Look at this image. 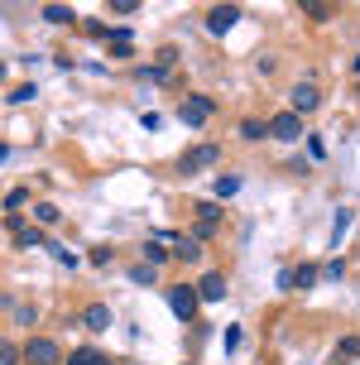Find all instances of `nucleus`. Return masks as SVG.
Returning a JSON list of instances; mask_svg holds the SVG:
<instances>
[{"instance_id": "1", "label": "nucleus", "mask_w": 360, "mask_h": 365, "mask_svg": "<svg viewBox=\"0 0 360 365\" xmlns=\"http://www.w3.org/2000/svg\"><path fill=\"white\" fill-rule=\"evenodd\" d=\"M212 115H216V101H212V96H202V91H192V96H182V101H178V120L187 130H202Z\"/></svg>"}, {"instance_id": "2", "label": "nucleus", "mask_w": 360, "mask_h": 365, "mask_svg": "<svg viewBox=\"0 0 360 365\" xmlns=\"http://www.w3.org/2000/svg\"><path fill=\"white\" fill-rule=\"evenodd\" d=\"M168 308H173L178 322H197V308H202L197 284H173V289H168Z\"/></svg>"}, {"instance_id": "3", "label": "nucleus", "mask_w": 360, "mask_h": 365, "mask_svg": "<svg viewBox=\"0 0 360 365\" xmlns=\"http://www.w3.org/2000/svg\"><path fill=\"white\" fill-rule=\"evenodd\" d=\"M216 159H221V145H192L178 159V168H182V173H202V168H212Z\"/></svg>"}, {"instance_id": "4", "label": "nucleus", "mask_w": 360, "mask_h": 365, "mask_svg": "<svg viewBox=\"0 0 360 365\" xmlns=\"http://www.w3.org/2000/svg\"><path fill=\"white\" fill-rule=\"evenodd\" d=\"M317 106H322V91L312 87V82H298V87L288 91V110L293 115H312Z\"/></svg>"}, {"instance_id": "5", "label": "nucleus", "mask_w": 360, "mask_h": 365, "mask_svg": "<svg viewBox=\"0 0 360 365\" xmlns=\"http://www.w3.org/2000/svg\"><path fill=\"white\" fill-rule=\"evenodd\" d=\"M317 279H322V269H317V264H298V269H284L279 274V289H312V284H317Z\"/></svg>"}, {"instance_id": "6", "label": "nucleus", "mask_w": 360, "mask_h": 365, "mask_svg": "<svg viewBox=\"0 0 360 365\" xmlns=\"http://www.w3.org/2000/svg\"><path fill=\"white\" fill-rule=\"evenodd\" d=\"M274 140H284V145H298L303 140V115H293V110H284V115H274Z\"/></svg>"}, {"instance_id": "7", "label": "nucleus", "mask_w": 360, "mask_h": 365, "mask_svg": "<svg viewBox=\"0 0 360 365\" xmlns=\"http://www.w3.org/2000/svg\"><path fill=\"white\" fill-rule=\"evenodd\" d=\"M63 351H58V341H48V336H29V346H24V361L29 365H53Z\"/></svg>"}, {"instance_id": "8", "label": "nucleus", "mask_w": 360, "mask_h": 365, "mask_svg": "<svg viewBox=\"0 0 360 365\" xmlns=\"http://www.w3.org/2000/svg\"><path fill=\"white\" fill-rule=\"evenodd\" d=\"M235 19H240V5H216L212 15H207V34H216V38H221V34H231V29H235Z\"/></svg>"}, {"instance_id": "9", "label": "nucleus", "mask_w": 360, "mask_h": 365, "mask_svg": "<svg viewBox=\"0 0 360 365\" xmlns=\"http://www.w3.org/2000/svg\"><path fill=\"white\" fill-rule=\"evenodd\" d=\"M197 293H202V303H221V298H226V274H221V269L202 274V279H197Z\"/></svg>"}, {"instance_id": "10", "label": "nucleus", "mask_w": 360, "mask_h": 365, "mask_svg": "<svg viewBox=\"0 0 360 365\" xmlns=\"http://www.w3.org/2000/svg\"><path fill=\"white\" fill-rule=\"evenodd\" d=\"M216 221H221V202H197V240H212Z\"/></svg>"}, {"instance_id": "11", "label": "nucleus", "mask_w": 360, "mask_h": 365, "mask_svg": "<svg viewBox=\"0 0 360 365\" xmlns=\"http://www.w3.org/2000/svg\"><path fill=\"white\" fill-rule=\"evenodd\" d=\"M173 255H178L182 264H197V259H202V240L197 236H178V240H173Z\"/></svg>"}, {"instance_id": "12", "label": "nucleus", "mask_w": 360, "mask_h": 365, "mask_svg": "<svg viewBox=\"0 0 360 365\" xmlns=\"http://www.w3.org/2000/svg\"><path fill=\"white\" fill-rule=\"evenodd\" d=\"M82 322H87V331H106L110 322H115V317H110V308H106V303H91V308L82 312Z\"/></svg>"}, {"instance_id": "13", "label": "nucleus", "mask_w": 360, "mask_h": 365, "mask_svg": "<svg viewBox=\"0 0 360 365\" xmlns=\"http://www.w3.org/2000/svg\"><path fill=\"white\" fill-rule=\"evenodd\" d=\"M5 312H10V322H19V327H29L38 312H34V303H15V298H5Z\"/></svg>"}, {"instance_id": "14", "label": "nucleus", "mask_w": 360, "mask_h": 365, "mask_svg": "<svg viewBox=\"0 0 360 365\" xmlns=\"http://www.w3.org/2000/svg\"><path fill=\"white\" fill-rule=\"evenodd\" d=\"M269 135H274L269 120H254V115H250V120H240V140H269Z\"/></svg>"}, {"instance_id": "15", "label": "nucleus", "mask_w": 360, "mask_h": 365, "mask_svg": "<svg viewBox=\"0 0 360 365\" xmlns=\"http://www.w3.org/2000/svg\"><path fill=\"white\" fill-rule=\"evenodd\" d=\"M68 365H110V361H106L96 346H77V351L68 356Z\"/></svg>"}, {"instance_id": "16", "label": "nucleus", "mask_w": 360, "mask_h": 365, "mask_svg": "<svg viewBox=\"0 0 360 365\" xmlns=\"http://www.w3.org/2000/svg\"><path fill=\"white\" fill-rule=\"evenodd\" d=\"M135 43H130V29H110V58H130Z\"/></svg>"}, {"instance_id": "17", "label": "nucleus", "mask_w": 360, "mask_h": 365, "mask_svg": "<svg viewBox=\"0 0 360 365\" xmlns=\"http://www.w3.org/2000/svg\"><path fill=\"white\" fill-rule=\"evenodd\" d=\"M336 361H341V365L360 361V336H341V341H336Z\"/></svg>"}, {"instance_id": "18", "label": "nucleus", "mask_w": 360, "mask_h": 365, "mask_svg": "<svg viewBox=\"0 0 360 365\" xmlns=\"http://www.w3.org/2000/svg\"><path fill=\"white\" fill-rule=\"evenodd\" d=\"M43 19H48V24H72L77 15H72L68 5H58V0H53V5H43Z\"/></svg>"}, {"instance_id": "19", "label": "nucleus", "mask_w": 360, "mask_h": 365, "mask_svg": "<svg viewBox=\"0 0 360 365\" xmlns=\"http://www.w3.org/2000/svg\"><path fill=\"white\" fill-rule=\"evenodd\" d=\"M303 10L312 19H331V15H336V5H331V0H303Z\"/></svg>"}, {"instance_id": "20", "label": "nucleus", "mask_w": 360, "mask_h": 365, "mask_svg": "<svg viewBox=\"0 0 360 365\" xmlns=\"http://www.w3.org/2000/svg\"><path fill=\"white\" fill-rule=\"evenodd\" d=\"M48 255H53L58 264H63V269H77V255H72L68 245H58V240H48Z\"/></svg>"}, {"instance_id": "21", "label": "nucleus", "mask_w": 360, "mask_h": 365, "mask_svg": "<svg viewBox=\"0 0 360 365\" xmlns=\"http://www.w3.org/2000/svg\"><path fill=\"white\" fill-rule=\"evenodd\" d=\"M235 192H240V178H235V173L216 178V202H221V197H235Z\"/></svg>"}, {"instance_id": "22", "label": "nucleus", "mask_w": 360, "mask_h": 365, "mask_svg": "<svg viewBox=\"0 0 360 365\" xmlns=\"http://www.w3.org/2000/svg\"><path fill=\"white\" fill-rule=\"evenodd\" d=\"M159 82H168V73H163L159 63L154 68H140V87H159Z\"/></svg>"}, {"instance_id": "23", "label": "nucleus", "mask_w": 360, "mask_h": 365, "mask_svg": "<svg viewBox=\"0 0 360 365\" xmlns=\"http://www.w3.org/2000/svg\"><path fill=\"white\" fill-rule=\"evenodd\" d=\"M24 202H29V192H24V187H10V192H5V212L15 217V212L24 207Z\"/></svg>"}, {"instance_id": "24", "label": "nucleus", "mask_w": 360, "mask_h": 365, "mask_svg": "<svg viewBox=\"0 0 360 365\" xmlns=\"http://www.w3.org/2000/svg\"><path fill=\"white\" fill-rule=\"evenodd\" d=\"M34 217H38V221H43V226H53V221H58V217H63V212H58L53 202H34Z\"/></svg>"}, {"instance_id": "25", "label": "nucleus", "mask_w": 360, "mask_h": 365, "mask_svg": "<svg viewBox=\"0 0 360 365\" xmlns=\"http://www.w3.org/2000/svg\"><path fill=\"white\" fill-rule=\"evenodd\" d=\"M34 96H38V87L29 82V87H15L10 96H5V101H10V106H24V101H34Z\"/></svg>"}, {"instance_id": "26", "label": "nucleus", "mask_w": 360, "mask_h": 365, "mask_svg": "<svg viewBox=\"0 0 360 365\" xmlns=\"http://www.w3.org/2000/svg\"><path fill=\"white\" fill-rule=\"evenodd\" d=\"M346 231H351V212H336V217H331V240H341Z\"/></svg>"}, {"instance_id": "27", "label": "nucleus", "mask_w": 360, "mask_h": 365, "mask_svg": "<svg viewBox=\"0 0 360 365\" xmlns=\"http://www.w3.org/2000/svg\"><path fill=\"white\" fill-rule=\"evenodd\" d=\"M144 255H149V264H163V259H168V250H163L159 240H144Z\"/></svg>"}, {"instance_id": "28", "label": "nucleus", "mask_w": 360, "mask_h": 365, "mask_svg": "<svg viewBox=\"0 0 360 365\" xmlns=\"http://www.w3.org/2000/svg\"><path fill=\"white\" fill-rule=\"evenodd\" d=\"M106 10H115V15H135V10H144L140 0H110Z\"/></svg>"}, {"instance_id": "29", "label": "nucleus", "mask_w": 360, "mask_h": 365, "mask_svg": "<svg viewBox=\"0 0 360 365\" xmlns=\"http://www.w3.org/2000/svg\"><path fill=\"white\" fill-rule=\"evenodd\" d=\"M130 279H135V284H154V264H135Z\"/></svg>"}, {"instance_id": "30", "label": "nucleus", "mask_w": 360, "mask_h": 365, "mask_svg": "<svg viewBox=\"0 0 360 365\" xmlns=\"http://www.w3.org/2000/svg\"><path fill=\"white\" fill-rule=\"evenodd\" d=\"M19 356H24V351H19L15 341H5V351H0V365H19Z\"/></svg>"}, {"instance_id": "31", "label": "nucleus", "mask_w": 360, "mask_h": 365, "mask_svg": "<svg viewBox=\"0 0 360 365\" xmlns=\"http://www.w3.org/2000/svg\"><path fill=\"white\" fill-rule=\"evenodd\" d=\"M173 63H178V48H159V68L163 73H173Z\"/></svg>"}, {"instance_id": "32", "label": "nucleus", "mask_w": 360, "mask_h": 365, "mask_svg": "<svg viewBox=\"0 0 360 365\" xmlns=\"http://www.w3.org/2000/svg\"><path fill=\"white\" fill-rule=\"evenodd\" d=\"M140 125H144V130H163V115H159V110H144Z\"/></svg>"}, {"instance_id": "33", "label": "nucleus", "mask_w": 360, "mask_h": 365, "mask_svg": "<svg viewBox=\"0 0 360 365\" xmlns=\"http://www.w3.org/2000/svg\"><path fill=\"white\" fill-rule=\"evenodd\" d=\"M341 274H346V264H341V259H331V264H322V279H331V284H336Z\"/></svg>"}, {"instance_id": "34", "label": "nucleus", "mask_w": 360, "mask_h": 365, "mask_svg": "<svg viewBox=\"0 0 360 365\" xmlns=\"http://www.w3.org/2000/svg\"><path fill=\"white\" fill-rule=\"evenodd\" d=\"M307 154H312V159H326V145L317 140V135H307Z\"/></svg>"}, {"instance_id": "35", "label": "nucleus", "mask_w": 360, "mask_h": 365, "mask_svg": "<svg viewBox=\"0 0 360 365\" xmlns=\"http://www.w3.org/2000/svg\"><path fill=\"white\" fill-rule=\"evenodd\" d=\"M351 68H356V73H360V53H356V63H351Z\"/></svg>"}, {"instance_id": "36", "label": "nucleus", "mask_w": 360, "mask_h": 365, "mask_svg": "<svg viewBox=\"0 0 360 365\" xmlns=\"http://www.w3.org/2000/svg\"><path fill=\"white\" fill-rule=\"evenodd\" d=\"M356 91H360V87H356Z\"/></svg>"}]
</instances>
